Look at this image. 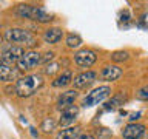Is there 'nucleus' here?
Instances as JSON below:
<instances>
[{
	"mask_svg": "<svg viewBox=\"0 0 148 139\" xmlns=\"http://www.w3.org/2000/svg\"><path fill=\"white\" fill-rule=\"evenodd\" d=\"M43 85V79L40 74H28V76L18 77L14 85V93L18 97H29L37 90H40V87Z\"/></svg>",
	"mask_w": 148,
	"mask_h": 139,
	"instance_id": "nucleus-1",
	"label": "nucleus"
},
{
	"mask_svg": "<svg viewBox=\"0 0 148 139\" xmlns=\"http://www.w3.org/2000/svg\"><path fill=\"white\" fill-rule=\"evenodd\" d=\"M14 12L22 19H28V20H34L37 23H48L53 20V14L45 11L40 6H32V5H18L14 9Z\"/></svg>",
	"mask_w": 148,
	"mask_h": 139,
	"instance_id": "nucleus-2",
	"label": "nucleus"
},
{
	"mask_svg": "<svg viewBox=\"0 0 148 139\" xmlns=\"http://www.w3.org/2000/svg\"><path fill=\"white\" fill-rule=\"evenodd\" d=\"M5 39H6L11 45L20 43V46L26 45L28 48H32V46L37 45L36 37L32 36L29 31L23 30V28H9V30L5 31Z\"/></svg>",
	"mask_w": 148,
	"mask_h": 139,
	"instance_id": "nucleus-3",
	"label": "nucleus"
},
{
	"mask_svg": "<svg viewBox=\"0 0 148 139\" xmlns=\"http://www.w3.org/2000/svg\"><path fill=\"white\" fill-rule=\"evenodd\" d=\"M42 60V54H39L34 50H28L23 53V56L18 59L17 62V70L18 71H29V70H34L37 65L40 63Z\"/></svg>",
	"mask_w": 148,
	"mask_h": 139,
	"instance_id": "nucleus-4",
	"label": "nucleus"
},
{
	"mask_svg": "<svg viewBox=\"0 0 148 139\" xmlns=\"http://www.w3.org/2000/svg\"><path fill=\"white\" fill-rule=\"evenodd\" d=\"M25 53V48L20 45H8L2 50V54H0V63L5 65H14L18 62V59Z\"/></svg>",
	"mask_w": 148,
	"mask_h": 139,
	"instance_id": "nucleus-5",
	"label": "nucleus"
},
{
	"mask_svg": "<svg viewBox=\"0 0 148 139\" xmlns=\"http://www.w3.org/2000/svg\"><path fill=\"white\" fill-rule=\"evenodd\" d=\"M110 94H111V88L110 87H106V85H103V87H99V88H96V90H92L91 93H88V96L83 99V107H94V105H99L100 102H103L105 99H108L110 97Z\"/></svg>",
	"mask_w": 148,
	"mask_h": 139,
	"instance_id": "nucleus-6",
	"label": "nucleus"
},
{
	"mask_svg": "<svg viewBox=\"0 0 148 139\" xmlns=\"http://www.w3.org/2000/svg\"><path fill=\"white\" fill-rule=\"evenodd\" d=\"M96 60H97V56L96 53L92 50H79L76 54H74V62H76L77 67H80V68H90L92 67V65L96 63Z\"/></svg>",
	"mask_w": 148,
	"mask_h": 139,
	"instance_id": "nucleus-7",
	"label": "nucleus"
},
{
	"mask_svg": "<svg viewBox=\"0 0 148 139\" xmlns=\"http://www.w3.org/2000/svg\"><path fill=\"white\" fill-rule=\"evenodd\" d=\"M97 79V73L96 71H83L80 74H77L73 79V85L76 90H86L88 87H91Z\"/></svg>",
	"mask_w": 148,
	"mask_h": 139,
	"instance_id": "nucleus-8",
	"label": "nucleus"
},
{
	"mask_svg": "<svg viewBox=\"0 0 148 139\" xmlns=\"http://www.w3.org/2000/svg\"><path fill=\"white\" fill-rule=\"evenodd\" d=\"M77 114H79V107L77 105H71V107H68V108L62 110V114H60V119H59V125L63 128L71 127L74 124V120L77 119Z\"/></svg>",
	"mask_w": 148,
	"mask_h": 139,
	"instance_id": "nucleus-9",
	"label": "nucleus"
},
{
	"mask_svg": "<svg viewBox=\"0 0 148 139\" xmlns=\"http://www.w3.org/2000/svg\"><path fill=\"white\" fill-rule=\"evenodd\" d=\"M143 134H145V125L143 124H128L122 130L123 139H140Z\"/></svg>",
	"mask_w": 148,
	"mask_h": 139,
	"instance_id": "nucleus-10",
	"label": "nucleus"
},
{
	"mask_svg": "<svg viewBox=\"0 0 148 139\" xmlns=\"http://www.w3.org/2000/svg\"><path fill=\"white\" fill-rule=\"evenodd\" d=\"M76 97H77V91L76 90H68V91H63L62 94L59 96V99H57V110H65V108H68V107H71L74 105V100H76Z\"/></svg>",
	"mask_w": 148,
	"mask_h": 139,
	"instance_id": "nucleus-11",
	"label": "nucleus"
},
{
	"mask_svg": "<svg viewBox=\"0 0 148 139\" xmlns=\"http://www.w3.org/2000/svg\"><path fill=\"white\" fill-rule=\"evenodd\" d=\"M120 76H122V68H119L117 65H106L100 71V77L106 82L117 81Z\"/></svg>",
	"mask_w": 148,
	"mask_h": 139,
	"instance_id": "nucleus-12",
	"label": "nucleus"
},
{
	"mask_svg": "<svg viewBox=\"0 0 148 139\" xmlns=\"http://www.w3.org/2000/svg\"><path fill=\"white\" fill-rule=\"evenodd\" d=\"M18 79V70L14 68L12 65L0 63V81L3 82H12Z\"/></svg>",
	"mask_w": 148,
	"mask_h": 139,
	"instance_id": "nucleus-13",
	"label": "nucleus"
},
{
	"mask_svg": "<svg viewBox=\"0 0 148 139\" xmlns=\"http://www.w3.org/2000/svg\"><path fill=\"white\" fill-rule=\"evenodd\" d=\"M63 37V30L62 28H49L43 32V42L48 45H56L62 40Z\"/></svg>",
	"mask_w": 148,
	"mask_h": 139,
	"instance_id": "nucleus-14",
	"label": "nucleus"
},
{
	"mask_svg": "<svg viewBox=\"0 0 148 139\" xmlns=\"http://www.w3.org/2000/svg\"><path fill=\"white\" fill-rule=\"evenodd\" d=\"M71 82H73V71L71 70H63V71L53 81V87L54 88H65Z\"/></svg>",
	"mask_w": 148,
	"mask_h": 139,
	"instance_id": "nucleus-15",
	"label": "nucleus"
},
{
	"mask_svg": "<svg viewBox=\"0 0 148 139\" xmlns=\"http://www.w3.org/2000/svg\"><path fill=\"white\" fill-rule=\"evenodd\" d=\"M82 134V128L76 125V127H66V128H62L60 131L56 134V139H77L79 136Z\"/></svg>",
	"mask_w": 148,
	"mask_h": 139,
	"instance_id": "nucleus-16",
	"label": "nucleus"
},
{
	"mask_svg": "<svg viewBox=\"0 0 148 139\" xmlns=\"http://www.w3.org/2000/svg\"><path fill=\"white\" fill-rule=\"evenodd\" d=\"M125 100H127L125 94L119 93V94H114L110 100H106V102H105L103 108H105L106 111H110V110H111V111H113V110H117V108H120V107L125 104Z\"/></svg>",
	"mask_w": 148,
	"mask_h": 139,
	"instance_id": "nucleus-17",
	"label": "nucleus"
},
{
	"mask_svg": "<svg viewBox=\"0 0 148 139\" xmlns=\"http://www.w3.org/2000/svg\"><path fill=\"white\" fill-rule=\"evenodd\" d=\"M83 43V40H82V37L79 36V34H74V32H69V34L66 36V46L68 48H71V50H76L79 48Z\"/></svg>",
	"mask_w": 148,
	"mask_h": 139,
	"instance_id": "nucleus-18",
	"label": "nucleus"
},
{
	"mask_svg": "<svg viewBox=\"0 0 148 139\" xmlns=\"http://www.w3.org/2000/svg\"><path fill=\"white\" fill-rule=\"evenodd\" d=\"M110 57H111V60H113L114 63H120V62H125V60L130 59V53H128V51L120 50V51H114V53H111Z\"/></svg>",
	"mask_w": 148,
	"mask_h": 139,
	"instance_id": "nucleus-19",
	"label": "nucleus"
},
{
	"mask_svg": "<svg viewBox=\"0 0 148 139\" xmlns=\"http://www.w3.org/2000/svg\"><path fill=\"white\" fill-rule=\"evenodd\" d=\"M56 125H57V122L53 119V118H45L43 119V122H42V130H43L45 133H51L53 130L56 128Z\"/></svg>",
	"mask_w": 148,
	"mask_h": 139,
	"instance_id": "nucleus-20",
	"label": "nucleus"
},
{
	"mask_svg": "<svg viewBox=\"0 0 148 139\" xmlns=\"http://www.w3.org/2000/svg\"><path fill=\"white\" fill-rule=\"evenodd\" d=\"M136 97L139 100H148V85L139 88V90L136 91Z\"/></svg>",
	"mask_w": 148,
	"mask_h": 139,
	"instance_id": "nucleus-21",
	"label": "nucleus"
},
{
	"mask_svg": "<svg viewBox=\"0 0 148 139\" xmlns=\"http://www.w3.org/2000/svg\"><path fill=\"white\" fill-rule=\"evenodd\" d=\"M59 62H54V63H49V65H46V68H45V73L46 74H54L56 71L59 70Z\"/></svg>",
	"mask_w": 148,
	"mask_h": 139,
	"instance_id": "nucleus-22",
	"label": "nucleus"
},
{
	"mask_svg": "<svg viewBox=\"0 0 148 139\" xmlns=\"http://www.w3.org/2000/svg\"><path fill=\"white\" fill-rule=\"evenodd\" d=\"M54 53H53V51H48V53H45L43 54V57H42V60H40V63H46V62H48V60H53L54 59Z\"/></svg>",
	"mask_w": 148,
	"mask_h": 139,
	"instance_id": "nucleus-23",
	"label": "nucleus"
},
{
	"mask_svg": "<svg viewBox=\"0 0 148 139\" xmlns=\"http://www.w3.org/2000/svg\"><path fill=\"white\" fill-rule=\"evenodd\" d=\"M139 118H140V113H139V111H137V113H131V118H130V124H134Z\"/></svg>",
	"mask_w": 148,
	"mask_h": 139,
	"instance_id": "nucleus-24",
	"label": "nucleus"
},
{
	"mask_svg": "<svg viewBox=\"0 0 148 139\" xmlns=\"http://www.w3.org/2000/svg\"><path fill=\"white\" fill-rule=\"evenodd\" d=\"M120 20H122V22H128L130 20V12L128 11H123L122 16H120Z\"/></svg>",
	"mask_w": 148,
	"mask_h": 139,
	"instance_id": "nucleus-25",
	"label": "nucleus"
},
{
	"mask_svg": "<svg viewBox=\"0 0 148 139\" xmlns=\"http://www.w3.org/2000/svg\"><path fill=\"white\" fill-rule=\"evenodd\" d=\"M77 139H96L94 134H90V133H86V134H80Z\"/></svg>",
	"mask_w": 148,
	"mask_h": 139,
	"instance_id": "nucleus-26",
	"label": "nucleus"
},
{
	"mask_svg": "<svg viewBox=\"0 0 148 139\" xmlns=\"http://www.w3.org/2000/svg\"><path fill=\"white\" fill-rule=\"evenodd\" d=\"M29 133H31V136H32V138H37V136H39V133H37V130H36L34 127H31V128H29Z\"/></svg>",
	"mask_w": 148,
	"mask_h": 139,
	"instance_id": "nucleus-27",
	"label": "nucleus"
},
{
	"mask_svg": "<svg viewBox=\"0 0 148 139\" xmlns=\"http://www.w3.org/2000/svg\"><path fill=\"white\" fill-rule=\"evenodd\" d=\"M140 139H148V134H147V133H145V134H143V136H142V138H140Z\"/></svg>",
	"mask_w": 148,
	"mask_h": 139,
	"instance_id": "nucleus-28",
	"label": "nucleus"
},
{
	"mask_svg": "<svg viewBox=\"0 0 148 139\" xmlns=\"http://www.w3.org/2000/svg\"><path fill=\"white\" fill-rule=\"evenodd\" d=\"M2 42H3V37H2V34H0V45H2Z\"/></svg>",
	"mask_w": 148,
	"mask_h": 139,
	"instance_id": "nucleus-29",
	"label": "nucleus"
}]
</instances>
